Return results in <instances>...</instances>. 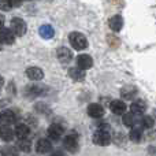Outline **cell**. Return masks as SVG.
<instances>
[{
  "instance_id": "19",
  "label": "cell",
  "mask_w": 156,
  "mask_h": 156,
  "mask_svg": "<svg viewBox=\"0 0 156 156\" xmlns=\"http://www.w3.org/2000/svg\"><path fill=\"white\" fill-rule=\"evenodd\" d=\"M69 76L74 81H83L85 80V70H81L80 67H71L69 70Z\"/></svg>"
},
{
  "instance_id": "13",
  "label": "cell",
  "mask_w": 156,
  "mask_h": 156,
  "mask_svg": "<svg viewBox=\"0 0 156 156\" xmlns=\"http://www.w3.org/2000/svg\"><path fill=\"white\" fill-rule=\"evenodd\" d=\"M130 110H132V112L136 114V115H141V114H144L147 111V104L143 100H136V101L132 103Z\"/></svg>"
},
{
  "instance_id": "28",
  "label": "cell",
  "mask_w": 156,
  "mask_h": 156,
  "mask_svg": "<svg viewBox=\"0 0 156 156\" xmlns=\"http://www.w3.org/2000/svg\"><path fill=\"white\" fill-rule=\"evenodd\" d=\"M3 26H4V16L0 14V29H2Z\"/></svg>"
},
{
  "instance_id": "4",
  "label": "cell",
  "mask_w": 156,
  "mask_h": 156,
  "mask_svg": "<svg viewBox=\"0 0 156 156\" xmlns=\"http://www.w3.org/2000/svg\"><path fill=\"white\" fill-rule=\"evenodd\" d=\"M63 147L71 154H76L78 151V138L74 134H69L63 138Z\"/></svg>"
},
{
  "instance_id": "21",
  "label": "cell",
  "mask_w": 156,
  "mask_h": 156,
  "mask_svg": "<svg viewBox=\"0 0 156 156\" xmlns=\"http://www.w3.org/2000/svg\"><path fill=\"white\" fill-rule=\"evenodd\" d=\"M123 125L127 127H134L136 123H137V116H136V114L130 112V114H123Z\"/></svg>"
},
{
  "instance_id": "11",
  "label": "cell",
  "mask_w": 156,
  "mask_h": 156,
  "mask_svg": "<svg viewBox=\"0 0 156 156\" xmlns=\"http://www.w3.org/2000/svg\"><path fill=\"white\" fill-rule=\"evenodd\" d=\"M58 59L60 60L62 63H69L71 59H73V54H71V51L69 48H66V47H62V48L58 49Z\"/></svg>"
},
{
  "instance_id": "15",
  "label": "cell",
  "mask_w": 156,
  "mask_h": 156,
  "mask_svg": "<svg viewBox=\"0 0 156 156\" xmlns=\"http://www.w3.org/2000/svg\"><path fill=\"white\" fill-rule=\"evenodd\" d=\"M26 76L33 81H40L44 78V71L38 67H29L26 70Z\"/></svg>"
},
{
  "instance_id": "5",
  "label": "cell",
  "mask_w": 156,
  "mask_h": 156,
  "mask_svg": "<svg viewBox=\"0 0 156 156\" xmlns=\"http://www.w3.org/2000/svg\"><path fill=\"white\" fill-rule=\"evenodd\" d=\"M77 66L81 70H88L93 66V59H92V56H89L86 54H81L77 56Z\"/></svg>"
},
{
  "instance_id": "17",
  "label": "cell",
  "mask_w": 156,
  "mask_h": 156,
  "mask_svg": "<svg viewBox=\"0 0 156 156\" xmlns=\"http://www.w3.org/2000/svg\"><path fill=\"white\" fill-rule=\"evenodd\" d=\"M14 133H15V136L19 138V140H21V138H27L30 134V129H29V126H26V125L19 123V125H16Z\"/></svg>"
},
{
  "instance_id": "6",
  "label": "cell",
  "mask_w": 156,
  "mask_h": 156,
  "mask_svg": "<svg viewBox=\"0 0 156 156\" xmlns=\"http://www.w3.org/2000/svg\"><path fill=\"white\" fill-rule=\"evenodd\" d=\"M88 115L90 118L99 119L101 116H104V108L100 104H97V103H92V104L88 105Z\"/></svg>"
},
{
  "instance_id": "31",
  "label": "cell",
  "mask_w": 156,
  "mask_h": 156,
  "mask_svg": "<svg viewBox=\"0 0 156 156\" xmlns=\"http://www.w3.org/2000/svg\"><path fill=\"white\" fill-rule=\"evenodd\" d=\"M0 49H2V41H0Z\"/></svg>"
},
{
  "instance_id": "18",
  "label": "cell",
  "mask_w": 156,
  "mask_h": 156,
  "mask_svg": "<svg viewBox=\"0 0 156 156\" xmlns=\"http://www.w3.org/2000/svg\"><path fill=\"white\" fill-rule=\"evenodd\" d=\"M48 136L52 140H59L63 136V127L59 126V125H51L48 127Z\"/></svg>"
},
{
  "instance_id": "16",
  "label": "cell",
  "mask_w": 156,
  "mask_h": 156,
  "mask_svg": "<svg viewBox=\"0 0 156 156\" xmlns=\"http://www.w3.org/2000/svg\"><path fill=\"white\" fill-rule=\"evenodd\" d=\"M137 88L136 86H133V85H126V86H123L122 88V90H121V94H122V97L123 99H126V100H132L133 97L137 94Z\"/></svg>"
},
{
  "instance_id": "14",
  "label": "cell",
  "mask_w": 156,
  "mask_h": 156,
  "mask_svg": "<svg viewBox=\"0 0 156 156\" xmlns=\"http://www.w3.org/2000/svg\"><path fill=\"white\" fill-rule=\"evenodd\" d=\"M14 136H15V133H14V130L11 129V127H8L7 125H3V126H0V138L4 141H12L14 140Z\"/></svg>"
},
{
  "instance_id": "9",
  "label": "cell",
  "mask_w": 156,
  "mask_h": 156,
  "mask_svg": "<svg viewBox=\"0 0 156 156\" xmlns=\"http://www.w3.org/2000/svg\"><path fill=\"white\" fill-rule=\"evenodd\" d=\"M126 104L122 100H112L110 104V110L112 111V114L115 115H123L126 112Z\"/></svg>"
},
{
  "instance_id": "27",
  "label": "cell",
  "mask_w": 156,
  "mask_h": 156,
  "mask_svg": "<svg viewBox=\"0 0 156 156\" xmlns=\"http://www.w3.org/2000/svg\"><path fill=\"white\" fill-rule=\"evenodd\" d=\"M12 8V2L11 0H0V10L10 11Z\"/></svg>"
},
{
  "instance_id": "22",
  "label": "cell",
  "mask_w": 156,
  "mask_h": 156,
  "mask_svg": "<svg viewBox=\"0 0 156 156\" xmlns=\"http://www.w3.org/2000/svg\"><path fill=\"white\" fill-rule=\"evenodd\" d=\"M130 140H132L133 143H140V141L143 140V130H141L140 127L132 129V132H130Z\"/></svg>"
},
{
  "instance_id": "20",
  "label": "cell",
  "mask_w": 156,
  "mask_h": 156,
  "mask_svg": "<svg viewBox=\"0 0 156 156\" xmlns=\"http://www.w3.org/2000/svg\"><path fill=\"white\" fill-rule=\"evenodd\" d=\"M38 33H40V36L43 38H52L55 36L54 27L49 26V25H43V26L40 27V30H38Z\"/></svg>"
},
{
  "instance_id": "12",
  "label": "cell",
  "mask_w": 156,
  "mask_h": 156,
  "mask_svg": "<svg viewBox=\"0 0 156 156\" xmlns=\"http://www.w3.org/2000/svg\"><path fill=\"white\" fill-rule=\"evenodd\" d=\"M108 25H110V29H112L114 32H119L123 27V18L121 15H114L112 18H110Z\"/></svg>"
},
{
  "instance_id": "25",
  "label": "cell",
  "mask_w": 156,
  "mask_h": 156,
  "mask_svg": "<svg viewBox=\"0 0 156 156\" xmlns=\"http://www.w3.org/2000/svg\"><path fill=\"white\" fill-rule=\"evenodd\" d=\"M141 123H143V126L145 127V129H152V127L155 126V121L151 115H144Z\"/></svg>"
},
{
  "instance_id": "29",
  "label": "cell",
  "mask_w": 156,
  "mask_h": 156,
  "mask_svg": "<svg viewBox=\"0 0 156 156\" xmlns=\"http://www.w3.org/2000/svg\"><path fill=\"white\" fill-rule=\"evenodd\" d=\"M3 83H4V80H3V77L0 76V88H2V86H3Z\"/></svg>"
},
{
  "instance_id": "30",
  "label": "cell",
  "mask_w": 156,
  "mask_h": 156,
  "mask_svg": "<svg viewBox=\"0 0 156 156\" xmlns=\"http://www.w3.org/2000/svg\"><path fill=\"white\" fill-rule=\"evenodd\" d=\"M51 156H60L59 154H54V155H51Z\"/></svg>"
},
{
  "instance_id": "10",
  "label": "cell",
  "mask_w": 156,
  "mask_h": 156,
  "mask_svg": "<svg viewBox=\"0 0 156 156\" xmlns=\"http://www.w3.org/2000/svg\"><path fill=\"white\" fill-rule=\"evenodd\" d=\"M0 121L4 122V123L8 126V125L15 123V122L18 121V116H16V114L14 112V111H11V110H5V111H3V114L0 115Z\"/></svg>"
},
{
  "instance_id": "7",
  "label": "cell",
  "mask_w": 156,
  "mask_h": 156,
  "mask_svg": "<svg viewBox=\"0 0 156 156\" xmlns=\"http://www.w3.org/2000/svg\"><path fill=\"white\" fill-rule=\"evenodd\" d=\"M36 151H37V154H48V152L52 151V144L49 140H47V138H40V140L37 141V144H36Z\"/></svg>"
},
{
  "instance_id": "8",
  "label": "cell",
  "mask_w": 156,
  "mask_h": 156,
  "mask_svg": "<svg viewBox=\"0 0 156 156\" xmlns=\"http://www.w3.org/2000/svg\"><path fill=\"white\" fill-rule=\"evenodd\" d=\"M0 41L4 44H14L15 41V34L11 29H7V27H2L0 29Z\"/></svg>"
},
{
  "instance_id": "2",
  "label": "cell",
  "mask_w": 156,
  "mask_h": 156,
  "mask_svg": "<svg viewBox=\"0 0 156 156\" xmlns=\"http://www.w3.org/2000/svg\"><path fill=\"white\" fill-rule=\"evenodd\" d=\"M93 143L96 145H100V147H105L111 143V136L107 130H96L93 133Z\"/></svg>"
},
{
  "instance_id": "1",
  "label": "cell",
  "mask_w": 156,
  "mask_h": 156,
  "mask_svg": "<svg viewBox=\"0 0 156 156\" xmlns=\"http://www.w3.org/2000/svg\"><path fill=\"white\" fill-rule=\"evenodd\" d=\"M69 41H70L71 47L74 49H77V51H82V49H85L88 47V40L80 32H71L69 34Z\"/></svg>"
},
{
  "instance_id": "23",
  "label": "cell",
  "mask_w": 156,
  "mask_h": 156,
  "mask_svg": "<svg viewBox=\"0 0 156 156\" xmlns=\"http://www.w3.org/2000/svg\"><path fill=\"white\" fill-rule=\"evenodd\" d=\"M18 148L23 152H29L32 148V143L27 138H21V140H18Z\"/></svg>"
},
{
  "instance_id": "3",
  "label": "cell",
  "mask_w": 156,
  "mask_h": 156,
  "mask_svg": "<svg viewBox=\"0 0 156 156\" xmlns=\"http://www.w3.org/2000/svg\"><path fill=\"white\" fill-rule=\"evenodd\" d=\"M11 30L14 32L15 36H23L27 30V26H26V22L21 18H12L11 19Z\"/></svg>"
},
{
  "instance_id": "26",
  "label": "cell",
  "mask_w": 156,
  "mask_h": 156,
  "mask_svg": "<svg viewBox=\"0 0 156 156\" xmlns=\"http://www.w3.org/2000/svg\"><path fill=\"white\" fill-rule=\"evenodd\" d=\"M44 90H45V89L41 88V86H30V88L26 89V92L30 93L32 96H40V94L44 93Z\"/></svg>"
},
{
  "instance_id": "24",
  "label": "cell",
  "mask_w": 156,
  "mask_h": 156,
  "mask_svg": "<svg viewBox=\"0 0 156 156\" xmlns=\"http://www.w3.org/2000/svg\"><path fill=\"white\" fill-rule=\"evenodd\" d=\"M19 152L15 147H3L2 148V156H18Z\"/></svg>"
}]
</instances>
